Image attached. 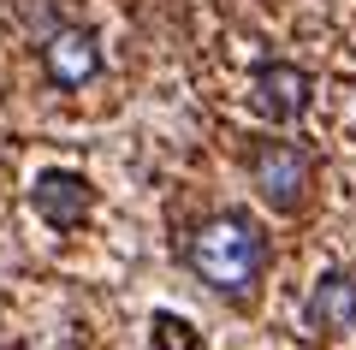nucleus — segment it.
I'll use <instances>...</instances> for the list:
<instances>
[{
  "mask_svg": "<svg viewBox=\"0 0 356 350\" xmlns=\"http://www.w3.org/2000/svg\"><path fill=\"white\" fill-rule=\"evenodd\" d=\"M191 267H196V279H202L208 291H220V297H250L255 279H261V267H267L261 225L243 220V214H214V220H202L196 238H191Z\"/></svg>",
  "mask_w": 356,
  "mask_h": 350,
  "instance_id": "1",
  "label": "nucleus"
},
{
  "mask_svg": "<svg viewBox=\"0 0 356 350\" xmlns=\"http://www.w3.org/2000/svg\"><path fill=\"white\" fill-rule=\"evenodd\" d=\"M250 178H255V190H261L267 208L291 214V208H303L315 166H309V154L297 149V143H261V149L250 154Z\"/></svg>",
  "mask_w": 356,
  "mask_h": 350,
  "instance_id": "2",
  "label": "nucleus"
},
{
  "mask_svg": "<svg viewBox=\"0 0 356 350\" xmlns=\"http://www.w3.org/2000/svg\"><path fill=\"white\" fill-rule=\"evenodd\" d=\"M42 72H48L60 89H83L89 77L102 72V48H95V36H89L83 24H60V30H48V42H42Z\"/></svg>",
  "mask_w": 356,
  "mask_h": 350,
  "instance_id": "3",
  "label": "nucleus"
},
{
  "mask_svg": "<svg viewBox=\"0 0 356 350\" xmlns=\"http://www.w3.org/2000/svg\"><path fill=\"white\" fill-rule=\"evenodd\" d=\"M30 208H36L48 225H77L89 214V184L77 173L48 166V173H36V184H30Z\"/></svg>",
  "mask_w": 356,
  "mask_h": 350,
  "instance_id": "4",
  "label": "nucleus"
},
{
  "mask_svg": "<svg viewBox=\"0 0 356 350\" xmlns=\"http://www.w3.org/2000/svg\"><path fill=\"white\" fill-rule=\"evenodd\" d=\"M303 321L315 333H350L356 326V279H344V273L315 279V291L303 303Z\"/></svg>",
  "mask_w": 356,
  "mask_h": 350,
  "instance_id": "5",
  "label": "nucleus"
},
{
  "mask_svg": "<svg viewBox=\"0 0 356 350\" xmlns=\"http://www.w3.org/2000/svg\"><path fill=\"white\" fill-rule=\"evenodd\" d=\"M309 72H297V65H267L261 77H255V107L267 113V119H297V113L309 107Z\"/></svg>",
  "mask_w": 356,
  "mask_h": 350,
  "instance_id": "6",
  "label": "nucleus"
},
{
  "mask_svg": "<svg viewBox=\"0 0 356 350\" xmlns=\"http://www.w3.org/2000/svg\"><path fill=\"white\" fill-rule=\"evenodd\" d=\"M154 338H161V350H196V326L178 315H154Z\"/></svg>",
  "mask_w": 356,
  "mask_h": 350,
  "instance_id": "7",
  "label": "nucleus"
}]
</instances>
